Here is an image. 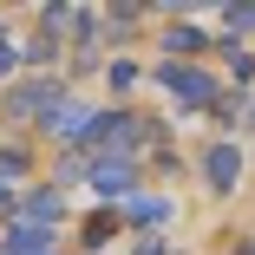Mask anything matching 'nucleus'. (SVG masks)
<instances>
[{"label":"nucleus","instance_id":"obj_1","mask_svg":"<svg viewBox=\"0 0 255 255\" xmlns=\"http://www.w3.org/2000/svg\"><path fill=\"white\" fill-rule=\"evenodd\" d=\"M157 85H164V92H177L183 105H210V98H216L210 72H196V66H164V72H157Z\"/></svg>","mask_w":255,"mask_h":255},{"label":"nucleus","instance_id":"obj_2","mask_svg":"<svg viewBox=\"0 0 255 255\" xmlns=\"http://www.w3.org/2000/svg\"><path fill=\"white\" fill-rule=\"evenodd\" d=\"M203 177H210V190H236V177H242V150H236V144H216L210 157H203Z\"/></svg>","mask_w":255,"mask_h":255},{"label":"nucleus","instance_id":"obj_3","mask_svg":"<svg viewBox=\"0 0 255 255\" xmlns=\"http://www.w3.org/2000/svg\"><path fill=\"white\" fill-rule=\"evenodd\" d=\"M46 125H53L59 137H92V131H98V118H92L85 105H72V98H59V105L46 112Z\"/></svg>","mask_w":255,"mask_h":255},{"label":"nucleus","instance_id":"obj_4","mask_svg":"<svg viewBox=\"0 0 255 255\" xmlns=\"http://www.w3.org/2000/svg\"><path fill=\"white\" fill-rule=\"evenodd\" d=\"M46 223H59V190H33L20 203V223L13 229H46Z\"/></svg>","mask_w":255,"mask_h":255},{"label":"nucleus","instance_id":"obj_5","mask_svg":"<svg viewBox=\"0 0 255 255\" xmlns=\"http://www.w3.org/2000/svg\"><path fill=\"white\" fill-rule=\"evenodd\" d=\"M92 183L105 190V196H131V164L125 157H98L92 164Z\"/></svg>","mask_w":255,"mask_h":255},{"label":"nucleus","instance_id":"obj_6","mask_svg":"<svg viewBox=\"0 0 255 255\" xmlns=\"http://www.w3.org/2000/svg\"><path fill=\"white\" fill-rule=\"evenodd\" d=\"M0 255H53V236H46V229H7Z\"/></svg>","mask_w":255,"mask_h":255},{"label":"nucleus","instance_id":"obj_7","mask_svg":"<svg viewBox=\"0 0 255 255\" xmlns=\"http://www.w3.org/2000/svg\"><path fill=\"white\" fill-rule=\"evenodd\" d=\"M125 216L150 229V223H164V216H170V203H164V196H125Z\"/></svg>","mask_w":255,"mask_h":255},{"label":"nucleus","instance_id":"obj_8","mask_svg":"<svg viewBox=\"0 0 255 255\" xmlns=\"http://www.w3.org/2000/svg\"><path fill=\"white\" fill-rule=\"evenodd\" d=\"M20 177H26V157H20V150H7V157H0V196H7Z\"/></svg>","mask_w":255,"mask_h":255},{"label":"nucleus","instance_id":"obj_9","mask_svg":"<svg viewBox=\"0 0 255 255\" xmlns=\"http://www.w3.org/2000/svg\"><path fill=\"white\" fill-rule=\"evenodd\" d=\"M164 46H170V53H196V46H203V33H190V26H177V33H170Z\"/></svg>","mask_w":255,"mask_h":255},{"label":"nucleus","instance_id":"obj_10","mask_svg":"<svg viewBox=\"0 0 255 255\" xmlns=\"http://www.w3.org/2000/svg\"><path fill=\"white\" fill-rule=\"evenodd\" d=\"M105 236H112V216H92V223H85V242H92V249L105 242Z\"/></svg>","mask_w":255,"mask_h":255},{"label":"nucleus","instance_id":"obj_11","mask_svg":"<svg viewBox=\"0 0 255 255\" xmlns=\"http://www.w3.org/2000/svg\"><path fill=\"white\" fill-rule=\"evenodd\" d=\"M223 20L229 26H255V7H223Z\"/></svg>","mask_w":255,"mask_h":255},{"label":"nucleus","instance_id":"obj_12","mask_svg":"<svg viewBox=\"0 0 255 255\" xmlns=\"http://www.w3.org/2000/svg\"><path fill=\"white\" fill-rule=\"evenodd\" d=\"M13 59H20V46H7V39H0V72H13Z\"/></svg>","mask_w":255,"mask_h":255},{"label":"nucleus","instance_id":"obj_13","mask_svg":"<svg viewBox=\"0 0 255 255\" xmlns=\"http://www.w3.org/2000/svg\"><path fill=\"white\" fill-rule=\"evenodd\" d=\"M137 255H170V249H164V242H144V249H137Z\"/></svg>","mask_w":255,"mask_h":255}]
</instances>
